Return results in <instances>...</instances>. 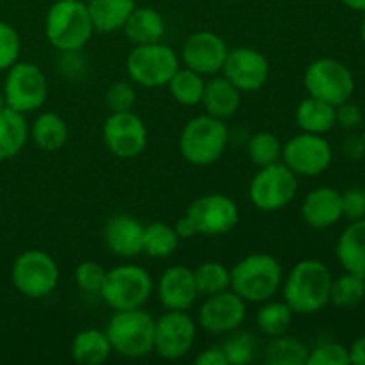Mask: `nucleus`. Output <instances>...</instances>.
Wrapping results in <instances>:
<instances>
[{
  "label": "nucleus",
  "instance_id": "nucleus-45",
  "mask_svg": "<svg viewBox=\"0 0 365 365\" xmlns=\"http://www.w3.org/2000/svg\"><path fill=\"white\" fill-rule=\"evenodd\" d=\"M195 364H198V365H228L227 356H225L223 348H221V346H210V348L203 349V351L195 359Z\"/></svg>",
  "mask_w": 365,
  "mask_h": 365
},
{
  "label": "nucleus",
  "instance_id": "nucleus-22",
  "mask_svg": "<svg viewBox=\"0 0 365 365\" xmlns=\"http://www.w3.org/2000/svg\"><path fill=\"white\" fill-rule=\"evenodd\" d=\"M241 102V91L228 78H225L223 75L221 77L212 75V78L205 82L200 106H203L205 113L210 116L228 120L237 114Z\"/></svg>",
  "mask_w": 365,
  "mask_h": 365
},
{
  "label": "nucleus",
  "instance_id": "nucleus-40",
  "mask_svg": "<svg viewBox=\"0 0 365 365\" xmlns=\"http://www.w3.org/2000/svg\"><path fill=\"white\" fill-rule=\"evenodd\" d=\"M307 365H349V349L339 342H323L310 349Z\"/></svg>",
  "mask_w": 365,
  "mask_h": 365
},
{
  "label": "nucleus",
  "instance_id": "nucleus-35",
  "mask_svg": "<svg viewBox=\"0 0 365 365\" xmlns=\"http://www.w3.org/2000/svg\"><path fill=\"white\" fill-rule=\"evenodd\" d=\"M192 273L198 294L203 298L230 289V269L217 260L202 262L196 269H192Z\"/></svg>",
  "mask_w": 365,
  "mask_h": 365
},
{
  "label": "nucleus",
  "instance_id": "nucleus-33",
  "mask_svg": "<svg viewBox=\"0 0 365 365\" xmlns=\"http://www.w3.org/2000/svg\"><path fill=\"white\" fill-rule=\"evenodd\" d=\"M310 349L299 339L280 337L269 339L264 360L269 365H307Z\"/></svg>",
  "mask_w": 365,
  "mask_h": 365
},
{
  "label": "nucleus",
  "instance_id": "nucleus-25",
  "mask_svg": "<svg viewBox=\"0 0 365 365\" xmlns=\"http://www.w3.org/2000/svg\"><path fill=\"white\" fill-rule=\"evenodd\" d=\"M71 359L81 365H102L113 353L106 330L86 328L71 341Z\"/></svg>",
  "mask_w": 365,
  "mask_h": 365
},
{
  "label": "nucleus",
  "instance_id": "nucleus-17",
  "mask_svg": "<svg viewBox=\"0 0 365 365\" xmlns=\"http://www.w3.org/2000/svg\"><path fill=\"white\" fill-rule=\"evenodd\" d=\"M221 71L241 93H255L262 89L269 78V61L252 46H239L228 50Z\"/></svg>",
  "mask_w": 365,
  "mask_h": 365
},
{
  "label": "nucleus",
  "instance_id": "nucleus-28",
  "mask_svg": "<svg viewBox=\"0 0 365 365\" xmlns=\"http://www.w3.org/2000/svg\"><path fill=\"white\" fill-rule=\"evenodd\" d=\"M29 141V125L25 114L4 107L0 109V160L13 159Z\"/></svg>",
  "mask_w": 365,
  "mask_h": 365
},
{
  "label": "nucleus",
  "instance_id": "nucleus-43",
  "mask_svg": "<svg viewBox=\"0 0 365 365\" xmlns=\"http://www.w3.org/2000/svg\"><path fill=\"white\" fill-rule=\"evenodd\" d=\"M59 70L66 78L81 77L86 70V61L84 57L81 56V50H73V52H61Z\"/></svg>",
  "mask_w": 365,
  "mask_h": 365
},
{
  "label": "nucleus",
  "instance_id": "nucleus-5",
  "mask_svg": "<svg viewBox=\"0 0 365 365\" xmlns=\"http://www.w3.org/2000/svg\"><path fill=\"white\" fill-rule=\"evenodd\" d=\"M113 353L125 359H145L153 351L155 319L143 309L113 310L106 327Z\"/></svg>",
  "mask_w": 365,
  "mask_h": 365
},
{
  "label": "nucleus",
  "instance_id": "nucleus-20",
  "mask_svg": "<svg viewBox=\"0 0 365 365\" xmlns=\"http://www.w3.org/2000/svg\"><path fill=\"white\" fill-rule=\"evenodd\" d=\"M145 225L128 214L109 217L103 227V242L110 253L121 259H134L143 253Z\"/></svg>",
  "mask_w": 365,
  "mask_h": 365
},
{
  "label": "nucleus",
  "instance_id": "nucleus-27",
  "mask_svg": "<svg viewBox=\"0 0 365 365\" xmlns=\"http://www.w3.org/2000/svg\"><path fill=\"white\" fill-rule=\"evenodd\" d=\"M296 123L302 132L324 135L337 125V113L331 103L307 96L296 109Z\"/></svg>",
  "mask_w": 365,
  "mask_h": 365
},
{
  "label": "nucleus",
  "instance_id": "nucleus-24",
  "mask_svg": "<svg viewBox=\"0 0 365 365\" xmlns=\"http://www.w3.org/2000/svg\"><path fill=\"white\" fill-rule=\"evenodd\" d=\"M128 41L132 45H150V43L163 41L166 24L159 11L152 7H134L130 16L125 21L123 29Z\"/></svg>",
  "mask_w": 365,
  "mask_h": 365
},
{
  "label": "nucleus",
  "instance_id": "nucleus-2",
  "mask_svg": "<svg viewBox=\"0 0 365 365\" xmlns=\"http://www.w3.org/2000/svg\"><path fill=\"white\" fill-rule=\"evenodd\" d=\"M284 269L269 253H252L234 264L230 269V289L246 303H264L273 299L282 289Z\"/></svg>",
  "mask_w": 365,
  "mask_h": 365
},
{
  "label": "nucleus",
  "instance_id": "nucleus-44",
  "mask_svg": "<svg viewBox=\"0 0 365 365\" xmlns=\"http://www.w3.org/2000/svg\"><path fill=\"white\" fill-rule=\"evenodd\" d=\"M335 113H337V125H341L346 130H353V128L360 127V123L364 121L360 107L351 103L349 100L335 107Z\"/></svg>",
  "mask_w": 365,
  "mask_h": 365
},
{
  "label": "nucleus",
  "instance_id": "nucleus-39",
  "mask_svg": "<svg viewBox=\"0 0 365 365\" xmlns=\"http://www.w3.org/2000/svg\"><path fill=\"white\" fill-rule=\"evenodd\" d=\"M138 103V91L134 88V82L116 81L110 84L106 91V106L109 113H125V110H134Z\"/></svg>",
  "mask_w": 365,
  "mask_h": 365
},
{
  "label": "nucleus",
  "instance_id": "nucleus-37",
  "mask_svg": "<svg viewBox=\"0 0 365 365\" xmlns=\"http://www.w3.org/2000/svg\"><path fill=\"white\" fill-rule=\"evenodd\" d=\"M228 335H230V337L221 344L225 356H227L228 365L252 364L257 355V349H259L255 335H252L250 331H241V328Z\"/></svg>",
  "mask_w": 365,
  "mask_h": 365
},
{
  "label": "nucleus",
  "instance_id": "nucleus-26",
  "mask_svg": "<svg viewBox=\"0 0 365 365\" xmlns=\"http://www.w3.org/2000/svg\"><path fill=\"white\" fill-rule=\"evenodd\" d=\"M135 7V0H89L88 11L95 32L109 34L123 29Z\"/></svg>",
  "mask_w": 365,
  "mask_h": 365
},
{
  "label": "nucleus",
  "instance_id": "nucleus-1",
  "mask_svg": "<svg viewBox=\"0 0 365 365\" xmlns=\"http://www.w3.org/2000/svg\"><path fill=\"white\" fill-rule=\"evenodd\" d=\"M331 280L334 277L324 262L316 259L299 260L282 282L284 302L299 316L321 312L330 303Z\"/></svg>",
  "mask_w": 365,
  "mask_h": 365
},
{
  "label": "nucleus",
  "instance_id": "nucleus-36",
  "mask_svg": "<svg viewBox=\"0 0 365 365\" xmlns=\"http://www.w3.org/2000/svg\"><path fill=\"white\" fill-rule=\"evenodd\" d=\"M282 148H284V145H282L277 134L262 130L257 132L248 139L246 153H248V159L257 168H264L282 160Z\"/></svg>",
  "mask_w": 365,
  "mask_h": 365
},
{
  "label": "nucleus",
  "instance_id": "nucleus-51",
  "mask_svg": "<svg viewBox=\"0 0 365 365\" xmlns=\"http://www.w3.org/2000/svg\"><path fill=\"white\" fill-rule=\"evenodd\" d=\"M4 107H7V103H6V98H4V93H2V95H0V109H4Z\"/></svg>",
  "mask_w": 365,
  "mask_h": 365
},
{
  "label": "nucleus",
  "instance_id": "nucleus-23",
  "mask_svg": "<svg viewBox=\"0 0 365 365\" xmlns=\"http://www.w3.org/2000/svg\"><path fill=\"white\" fill-rule=\"evenodd\" d=\"M335 253L342 269L365 278V217L351 221L342 230Z\"/></svg>",
  "mask_w": 365,
  "mask_h": 365
},
{
  "label": "nucleus",
  "instance_id": "nucleus-32",
  "mask_svg": "<svg viewBox=\"0 0 365 365\" xmlns=\"http://www.w3.org/2000/svg\"><path fill=\"white\" fill-rule=\"evenodd\" d=\"M292 317H294V312L287 303L267 299V302L260 303V309L257 312V328L260 330V334L269 339L280 337V335L287 334V330L291 328Z\"/></svg>",
  "mask_w": 365,
  "mask_h": 365
},
{
  "label": "nucleus",
  "instance_id": "nucleus-30",
  "mask_svg": "<svg viewBox=\"0 0 365 365\" xmlns=\"http://www.w3.org/2000/svg\"><path fill=\"white\" fill-rule=\"evenodd\" d=\"M180 245V237L177 235L173 227L163 221H153L145 225L143 234V253L152 259H168L177 252Z\"/></svg>",
  "mask_w": 365,
  "mask_h": 365
},
{
  "label": "nucleus",
  "instance_id": "nucleus-52",
  "mask_svg": "<svg viewBox=\"0 0 365 365\" xmlns=\"http://www.w3.org/2000/svg\"><path fill=\"white\" fill-rule=\"evenodd\" d=\"M362 139H364V145H365V127H364V134H362Z\"/></svg>",
  "mask_w": 365,
  "mask_h": 365
},
{
  "label": "nucleus",
  "instance_id": "nucleus-31",
  "mask_svg": "<svg viewBox=\"0 0 365 365\" xmlns=\"http://www.w3.org/2000/svg\"><path fill=\"white\" fill-rule=\"evenodd\" d=\"M205 82L203 75L196 73L191 68L182 66L175 71L171 81L168 82V89H170L175 102L185 107H195L202 103Z\"/></svg>",
  "mask_w": 365,
  "mask_h": 365
},
{
  "label": "nucleus",
  "instance_id": "nucleus-34",
  "mask_svg": "<svg viewBox=\"0 0 365 365\" xmlns=\"http://www.w3.org/2000/svg\"><path fill=\"white\" fill-rule=\"evenodd\" d=\"M365 298V278L346 271L341 277L331 280L330 303L337 309H355Z\"/></svg>",
  "mask_w": 365,
  "mask_h": 365
},
{
  "label": "nucleus",
  "instance_id": "nucleus-46",
  "mask_svg": "<svg viewBox=\"0 0 365 365\" xmlns=\"http://www.w3.org/2000/svg\"><path fill=\"white\" fill-rule=\"evenodd\" d=\"M342 150H344V153L349 159H362L365 155L364 139L359 138V135H349L344 141V145H342Z\"/></svg>",
  "mask_w": 365,
  "mask_h": 365
},
{
  "label": "nucleus",
  "instance_id": "nucleus-16",
  "mask_svg": "<svg viewBox=\"0 0 365 365\" xmlns=\"http://www.w3.org/2000/svg\"><path fill=\"white\" fill-rule=\"evenodd\" d=\"M248 303L232 289L207 296L198 310V324L210 335H228L242 327Z\"/></svg>",
  "mask_w": 365,
  "mask_h": 365
},
{
  "label": "nucleus",
  "instance_id": "nucleus-50",
  "mask_svg": "<svg viewBox=\"0 0 365 365\" xmlns=\"http://www.w3.org/2000/svg\"><path fill=\"white\" fill-rule=\"evenodd\" d=\"M360 38H362V41L365 45V18L362 20V25H360Z\"/></svg>",
  "mask_w": 365,
  "mask_h": 365
},
{
  "label": "nucleus",
  "instance_id": "nucleus-8",
  "mask_svg": "<svg viewBox=\"0 0 365 365\" xmlns=\"http://www.w3.org/2000/svg\"><path fill=\"white\" fill-rule=\"evenodd\" d=\"M298 195V175L282 160L259 168L248 187L250 202L262 212L285 209Z\"/></svg>",
  "mask_w": 365,
  "mask_h": 365
},
{
  "label": "nucleus",
  "instance_id": "nucleus-19",
  "mask_svg": "<svg viewBox=\"0 0 365 365\" xmlns=\"http://www.w3.org/2000/svg\"><path fill=\"white\" fill-rule=\"evenodd\" d=\"M157 296L166 310H189L198 299L195 273L187 266H171L157 282Z\"/></svg>",
  "mask_w": 365,
  "mask_h": 365
},
{
  "label": "nucleus",
  "instance_id": "nucleus-11",
  "mask_svg": "<svg viewBox=\"0 0 365 365\" xmlns=\"http://www.w3.org/2000/svg\"><path fill=\"white\" fill-rule=\"evenodd\" d=\"M48 81L43 70L32 63H14L7 70L4 98L7 107L21 114L34 113L46 102Z\"/></svg>",
  "mask_w": 365,
  "mask_h": 365
},
{
  "label": "nucleus",
  "instance_id": "nucleus-38",
  "mask_svg": "<svg viewBox=\"0 0 365 365\" xmlns=\"http://www.w3.org/2000/svg\"><path fill=\"white\" fill-rule=\"evenodd\" d=\"M107 269L95 260H84L75 267V285L86 294H100Z\"/></svg>",
  "mask_w": 365,
  "mask_h": 365
},
{
  "label": "nucleus",
  "instance_id": "nucleus-13",
  "mask_svg": "<svg viewBox=\"0 0 365 365\" xmlns=\"http://www.w3.org/2000/svg\"><path fill=\"white\" fill-rule=\"evenodd\" d=\"M102 138L114 157L135 159L148 145V128L134 110L109 113L103 121Z\"/></svg>",
  "mask_w": 365,
  "mask_h": 365
},
{
  "label": "nucleus",
  "instance_id": "nucleus-12",
  "mask_svg": "<svg viewBox=\"0 0 365 365\" xmlns=\"http://www.w3.org/2000/svg\"><path fill=\"white\" fill-rule=\"evenodd\" d=\"M334 150L328 139L319 134L299 132L282 148V163L298 177H317L331 166Z\"/></svg>",
  "mask_w": 365,
  "mask_h": 365
},
{
  "label": "nucleus",
  "instance_id": "nucleus-29",
  "mask_svg": "<svg viewBox=\"0 0 365 365\" xmlns=\"http://www.w3.org/2000/svg\"><path fill=\"white\" fill-rule=\"evenodd\" d=\"M29 135L43 152H57L68 141V125L59 114L43 113L29 128Z\"/></svg>",
  "mask_w": 365,
  "mask_h": 365
},
{
  "label": "nucleus",
  "instance_id": "nucleus-54",
  "mask_svg": "<svg viewBox=\"0 0 365 365\" xmlns=\"http://www.w3.org/2000/svg\"><path fill=\"white\" fill-rule=\"evenodd\" d=\"M228 2H230V0H228Z\"/></svg>",
  "mask_w": 365,
  "mask_h": 365
},
{
  "label": "nucleus",
  "instance_id": "nucleus-41",
  "mask_svg": "<svg viewBox=\"0 0 365 365\" xmlns=\"http://www.w3.org/2000/svg\"><path fill=\"white\" fill-rule=\"evenodd\" d=\"M20 36L9 24L0 21V71L9 70L20 56Z\"/></svg>",
  "mask_w": 365,
  "mask_h": 365
},
{
  "label": "nucleus",
  "instance_id": "nucleus-47",
  "mask_svg": "<svg viewBox=\"0 0 365 365\" xmlns=\"http://www.w3.org/2000/svg\"><path fill=\"white\" fill-rule=\"evenodd\" d=\"M349 364L355 365H365V335L353 341L349 346Z\"/></svg>",
  "mask_w": 365,
  "mask_h": 365
},
{
  "label": "nucleus",
  "instance_id": "nucleus-6",
  "mask_svg": "<svg viewBox=\"0 0 365 365\" xmlns=\"http://www.w3.org/2000/svg\"><path fill=\"white\" fill-rule=\"evenodd\" d=\"M153 292V280L148 271L135 264L107 269L100 296L113 310L143 309Z\"/></svg>",
  "mask_w": 365,
  "mask_h": 365
},
{
  "label": "nucleus",
  "instance_id": "nucleus-10",
  "mask_svg": "<svg viewBox=\"0 0 365 365\" xmlns=\"http://www.w3.org/2000/svg\"><path fill=\"white\" fill-rule=\"evenodd\" d=\"M59 266L43 250H27L13 264L11 280L25 298L41 299L52 294L59 285Z\"/></svg>",
  "mask_w": 365,
  "mask_h": 365
},
{
  "label": "nucleus",
  "instance_id": "nucleus-4",
  "mask_svg": "<svg viewBox=\"0 0 365 365\" xmlns=\"http://www.w3.org/2000/svg\"><path fill=\"white\" fill-rule=\"evenodd\" d=\"M228 127L225 120L200 114L184 125L178 139L182 157L192 166H212L223 157L228 146Z\"/></svg>",
  "mask_w": 365,
  "mask_h": 365
},
{
  "label": "nucleus",
  "instance_id": "nucleus-9",
  "mask_svg": "<svg viewBox=\"0 0 365 365\" xmlns=\"http://www.w3.org/2000/svg\"><path fill=\"white\" fill-rule=\"evenodd\" d=\"M309 96L331 103L334 107L351 100L355 93V77L351 70L334 57H321L307 66L303 75Z\"/></svg>",
  "mask_w": 365,
  "mask_h": 365
},
{
  "label": "nucleus",
  "instance_id": "nucleus-48",
  "mask_svg": "<svg viewBox=\"0 0 365 365\" xmlns=\"http://www.w3.org/2000/svg\"><path fill=\"white\" fill-rule=\"evenodd\" d=\"M175 232H177V235L180 237V241H184V239H191L195 237V235H198V232H196L195 225H192V221L189 220V216L185 214L184 217H180V220L175 223Z\"/></svg>",
  "mask_w": 365,
  "mask_h": 365
},
{
  "label": "nucleus",
  "instance_id": "nucleus-7",
  "mask_svg": "<svg viewBox=\"0 0 365 365\" xmlns=\"http://www.w3.org/2000/svg\"><path fill=\"white\" fill-rule=\"evenodd\" d=\"M178 68H180V57L163 41L135 45L127 57L128 78L135 86L146 89L168 86Z\"/></svg>",
  "mask_w": 365,
  "mask_h": 365
},
{
  "label": "nucleus",
  "instance_id": "nucleus-53",
  "mask_svg": "<svg viewBox=\"0 0 365 365\" xmlns=\"http://www.w3.org/2000/svg\"><path fill=\"white\" fill-rule=\"evenodd\" d=\"M364 330H365V316H364Z\"/></svg>",
  "mask_w": 365,
  "mask_h": 365
},
{
  "label": "nucleus",
  "instance_id": "nucleus-42",
  "mask_svg": "<svg viewBox=\"0 0 365 365\" xmlns=\"http://www.w3.org/2000/svg\"><path fill=\"white\" fill-rule=\"evenodd\" d=\"M342 217L349 221L365 217V189L353 187L342 192Z\"/></svg>",
  "mask_w": 365,
  "mask_h": 365
},
{
  "label": "nucleus",
  "instance_id": "nucleus-3",
  "mask_svg": "<svg viewBox=\"0 0 365 365\" xmlns=\"http://www.w3.org/2000/svg\"><path fill=\"white\" fill-rule=\"evenodd\" d=\"M45 34L59 52L82 50L95 34L88 4L81 0H57L45 18Z\"/></svg>",
  "mask_w": 365,
  "mask_h": 365
},
{
  "label": "nucleus",
  "instance_id": "nucleus-15",
  "mask_svg": "<svg viewBox=\"0 0 365 365\" xmlns=\"http://www.w3.org/2000/svg\"><path fill=\"white\" fill-rule=\"evenodd\" d=\"M196 342V323L184 310H166L155 319L153 351L164 360H180Z\"/></svg>",
  "mask_w": 365,
  "mask_h": 365
},
{
  "label": "nucleus",
  "instance_id": "nucleus-49",
  "mask_svg": "<svg viewBox=\"0 0 365 365\" xmlns=\"http://www.w3.org/2000/svg\"><path fill=\"white\" fill-rule=\"evenodd\" d=\"M346 7L353 11H360V13H365V0H341Z\"/></svg>",
  "mask_w": 365,
  "mask_h": 365
},
{
  "label": "nucleus",
  "instance_id": "nucleus-21",
  "mask_svg": "<svg viewBox=\"0 0 365 365\" xmlns=\"http://www.w3.org/2000/svg\"><path fill=\"white\" fill-rule=\"evenodd\" d=\"M302 217L310 228L324 230L342 220V192L334 187H317L303 198Z\"/></svg>",
  "mask_w": 365,
  "mask_h": 365
},
{
  "label": "nucleus",
  "instance_id": "nucleus-14",
  "mask_svg": "<svg viewBox=\"0 0 365 365\" xmlns=\"http://www.w3.org/2000/svg\"><path fill=\"white\" fill-rule=\"evenodd\" d=\"M189 220L195 225L198 235H223L234 230L239 223V207L230 196L210 192L196 198L189 205Z\"/></svg>",
  "mask_w": 365,
  "mask_h": 365
},
{
  "label": "nucleus",
  "instance_id": "nucleus-18",
  "mask_svg": "<svg viewBox=\"0 0 365 365\" xmlns=\"http://www.w3.org/2000/svg\"><path fill=\"white\" fill-rule=\"evenodd\" d=\"M228 45L220 34L210 31L192 32L182 46V63L203 77H212L223 70Z\"/></svg>",
  "mask_w": 365,
  "mask_h": 365
}]
</instances>
